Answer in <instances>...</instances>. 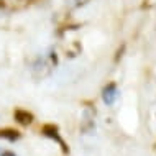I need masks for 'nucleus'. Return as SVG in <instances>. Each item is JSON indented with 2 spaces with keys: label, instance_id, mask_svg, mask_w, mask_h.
I'll return each instance as SVG.
<instances>
[{
  "label": "nucleus",
  "instance_id": "7",
  "mask_svg": "<svg viewBox=\"0 0 156 156\" xmlns=\"http://www.w3.org/2000/svg\"><path fill=\"white\" fill-rule=\"evenodd\" d=\"M0 156H16V154H15V153H12V151H3V153L0 154Z\"/></svg>",
  "mask_w": 156,
  "mask_h": 156
},
{
  "label": "nucleus",
  "instance_id": "3",
  "mask_svg": "<svg viewBox=\"0 0 156 156\" xmlns=\"http://www.w3.org/2000/svg\"><path fill=\"white\" fill-rule=\"evenodd\" d=\"M13 119L16 123L23 125V126H28L31 125L33 122H35V115H33L31 112L28 110H23V108H16V110L13 112Z\"/></svg>",
  "mask_w": 156,
  "mask_h": 156
},
{
  "label": "nucleus",
  "instance_id": "1",
  "mask_svg": "<svg viewBox=\"0 0 156 156\" xmlns=\"http://www.w3.org/2000/svg\"><path fill=\"white\" fill-rule=\"evenodd\" d=\"M41 135L46 138H51V140H54L56 143H59V146H61V150H62V153L67 154L69 153V146L66 145V141L62 140V136L59 135V128H58V125H54V123H46L41 126Z\"/></svg>",
  "mask_w": 156,
  "mask_h": 156
},
{
  "label": "nucleus",
  "instance_id": "6",
  "mask_svg": "<svg viewBox=\"0 0 156 156\" xmlns=\"http://www.w3.org/2000/svg\"><path fill=\"white\" fill-rule=\"evenodd\" d=\"M123 51H125V44H122L120 48H119V51H117V54H115V62L120 61V58L123 56Z\"/></svg>",
  "mask_w": 156,
  "mask_h": 156
},
{
  "label": "nucleus",
  "instance_id": "2",
  "mask_svg": "<svg viewBox=\"0 0 156 156\" xmlns=\"http://www.w3.org/2000/svg\"><path fill=\"white\" fill-rule=\"evenodd\" d=\"M117 97H119V87H117L115 82H108L107 86L104 87L102 90V99L104 102L107 105H113L117 100Z\"/></svg>",
  "mask_w": 156,
  "mask_h": 156
},
{
  "label": "nucleus",
  "instance_id": "4",
  "mask_svg": "<svg viewBox=\"0 0 156 156\" xmlns=\"http://www.w3.org/2000/svg\"><path fill=\"white\" fill-rule=\"evenodd\" d=\"M0 138L8 141H16L22 138V133L15 128H10V126H5V128H0Z\"/></svg>",
  "mask_w": 156,
  "mask_h": 156
},
{
  "label": "nucleus",
  "instance_id": "5",
  "mask_svg": "<svg viewBox=\"0 0 156 156\" xmlns=\"http://www.w3.org/2000/svg\"><path fill=\"white\" fill-rule=\"evenodd\" d=\"M81 130L84 133H90L95 130V123H94V117H90V110L84 112V120L81 125Z\"/></svg>",
  "mask_w": 156,
  "mask_h": 156
}]
</instances>
